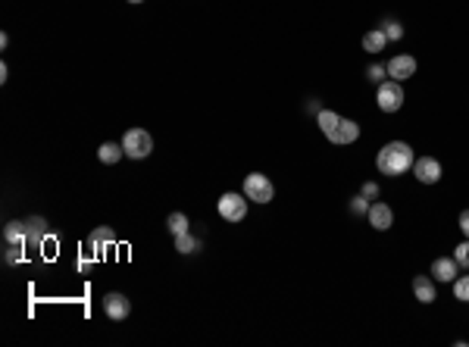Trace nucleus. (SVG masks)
I'll list each match as a JSON object with an SVG mask.
<instances>
[{
  "label": "nucleus",
  "instance_id": "9d476101",
  "mask_svg": "<svg viewBox=\"0 0 469 347\" xmlns=\"http://www.w3.org/2000/svg\"><path fill=\"white\" fill-rule=\"evenodd\" d=\"M113 244H116V232H113V228H109V225H97L88 235V244H85V247H88V254L100 257L107 247H113Z\"/></svg>",
  "mask_w": 469,
  "mask_h": 347
},
{
  "label": "nucleus",
  "instance_id": "aec40b11",
  "mask_svg": "<svg viewBox=\"0 0 469 347\" xmlns=\"http://www.w3.org/2000/svg\"><path fill=\"white\" fill-rule=\"evenodd\" d=\"M44 225H47L44 219H28V223H26V228H28V244H31V247H38V244H41V235L47 232Z\"/></svg>",
  "mask_w": 469,
  "mask_h": 347
},
{
  "label": "nucleus",
  "instance_id": "dca6fc26",
  "mask_svg": "<svg viewBox=\"0 0 469 347\" xmlns=\"http://www.w3.org/2000/svg\"><path fill=\"white\" fill-rule=\"evenodd\" d=\"M4 241H6V244H19V247H26V244H28V228H26V223H6V228H4Z\"/></svg>",
  "mask_w": 469,
  "mask_h": 347
},
{
  "label": "nucleus",
  "instance_id": "5701e85b",
  "mask_svg": "<svg viewBox=\"0 0 469 347\" xmlns=\"http://www.w3.org/2000/svg\"><path fill=\"white\" fill-rule=\"evenodd\" d=\"M347 210L354 213V216H366V213H370V197H363V194L354 197V201L347 203Z\"/></svg>",
  "mask_w": 469,
  "mask_h": 347
},
{
  "label": "nucleus",
  "instance_id": "f257e3e1",
  "mask_svg": "<svg viewBox=\"0 0 469 347\" xmlns=\"http://www.w3.org/2000/svg\"><path fill=\"white\" fill-rule=\"evenodd\" d=\"M413 163H416V154H413V147L406 144V141H388L385 147L379 151L375 156V166H379L382 176H404L406 169H413Z\"/></svg>",
  "mask_w": 469,
  "mask_h": 347
},
{
  "label": "nucleus",
  "instance_id": "cd10ccee",
  "mask_svg": "<svg viewBox=\"0 0 469 347\" xmlns=\"http://www.w3.org/2000/svg\"><path fill=\"white\" fill-rule=\"evenodd\" d=\"M129 4H144V0H129Z\"/></svg>",
  "mask_w": 469,
  "mask_h": 347
},
{
  "label": "nucleus",
  "instance_id": "6ab92c4d",
  "mask_svg": "<svg viewBox=\"0 0 469 347\" xmlns=\"http://www.w3.org/2000/svg\"><path fill=\"white\" fill-rule=\"evenodd\" d=\"M176 250H178V254H198V250H200V238H194L191 232L178 235V238H176Z\"/></svg>",
  "mask_w": 469,
  "mask_h": 347
},
{
  "label": "nucleus",
  "instance_id": "f03ea898",
  "mask_svg": "<svg viewBox=\"0 0 469 347\" xmlns=\"http://www.w3.org/2000/svg\"><path fill=\"white\" fill-rule=\"evenodd\" d=\"M122 151L125 156H131V160H147L153 151V138H151V132H144V129H129L122 135Z\"/></svg>",
  "mask_w": 469,
  "mask_h": 347
},
{
  "label": "nucleus",
  "instance_id": "0eeeda50",
  "mask_svg": "<svg viewBox=\"0 0 469 347\" xmlns=\"http://www.w3.org/2000/svg\"><path fill=\"white\" fill-rule=\"evenodd\" d=\"M388 69V78H394V82H406V78L416 75V60L410 57V53H397V57H391L385 63Z\"/></svg>",
  "mask_w": 469,
  "mask_h": 347
},
{
  "label": "nucleus",
  "instance_id": "4be33fe9",
  "mask_svg": "<svg viewBox=\"0 0 469 347\" xmlns=\"http://www.w3.org/2000/svg\"><path fill=\"white\" fill-rule=\"evenodd\" d=\"M453 260H457L463 269H469V238H463L457 247H453Z\"/></svg>",
  "mask_w": 469,
  "mask_h": 347
},
{
  "label": "nucleus",
  "instance_id": "39448f33",
  "mask_svg": "<svg viewBox=\"0 0 469 347\" xmlns=\"http://www.w3.org/2000/svg\"><path fill=\"white\" fill-rule=\"evenodd\" d=\"M244 194H247V201H254V203H269L272 197H276V188H272L269 176L250 172V176H244Z\"/></svg>",
  "mask_w": 469,
  "mask_h": 347
},
{
  "label": "nucleus",
  "instance_id": "2eb2a0df",
  "mask_svg": "<svg viewBox=\"0 0 469 347\" xmlns=\"http://www.w3.org/2000/svg\"><path fill=\"white\" fill-rule=\"evenodd\" d=\"M338 122H341V116L335 113V110H319V113H316V125H319V132H323L325 138H332V135H335Z\"/></svg>",
  "mask_w": 469,
  "mask_h": 347
},
{
  "label": "nucleus",
  "instance_id": "6e6552de",
  "mask_svg": "<svg viewBox=\"0 0 469 347\" xmlns=\"http://www.w3.org/2000/svg\"><path fill=\"white\" fill-rule=\"evenodd\" d=\"M366 219H370V225L375 228V232H388V228L394 225V210H391L385 201H375V203H370Z\"/></svg>",
  "mask_w": 469,
  "mask_h": 347
},
{
  "label": "nucleus",
  "instance_id": "bb28decb",
  "mask_svg": "<svg viewBox=\"0 0 469 347\" xmlns=\"http://www.w3.org/2000/svg\"><path fill=\"white\" fill-rule=\"evenodd\" d=\"M460 232H463V238H469V210L460 213Z\"/></svg>",
  "mask_w": 469,
  "mask_h": 347
},
{
  "label": "nucleus",
  "instance_id": "7ed1b4c3",
  "mask_svg": "<svg viewBox=\"0 0 469 347\" xmlns=\"http://www.w3.org/2000/svg\"><path fill=\"white\" fill-rule=\"evenodd\" d=\"M244 197H247V194L225 191V194L216 201L219 216H222L225 223H244V216H247V201H244Z\"/></svg>",
  "mask_w": 469,
  "mask_h": 347
},
{
  "label": "nucleus",
  "instance_id": "f3484780",
  "mask_svg": "<svg viewBox=\"0 0 469 347\" xmlns=\"http://www.w3.org/2000/svg\"><path fill=\"white\" fill-rule=\"evenodd\" d=\"M122 144H116V141H104V144L97 147V156H100V163H107V166H113V163H119V156H122Z\"/></svg>",
  "mask_w": 469,
  "mask_h": 347
},
{
  "label": "nucleus",
  "instance_id": "423d86ee",
  "mask_svg": "<svg viewBox=\"0 0 469 347\" xmlns=\"http://www.w3.org/2000/svg\"><path fill=\"white\" fill-rule=\"evenodd\" d=\"M413 176H416L419 185H438L441 181V163L435 160V156H419L416 163H413Z\"/></svg>",
  "mask_w": 469,
  "mask_h": 347
},
{
  "label": "nucleus",
  "instance_id": "4468645a",
  "mask_svg": "<svg viewBox=\"0 0 469 347\" xmlns=\"http://www.w3.org/2000/svg\"><path fill=\"white\" fill-rule=\"evenodd\" d=\"M388 47V38H385V31L382 28H370L363 35V50L366 53H382Z\"/></svg>",
  "mask_w": 469,
  "mask_h": 347
},
{
  "label": "nucleus",
  "instance_id": "ddd939ff",
  "mask_svg": "<svg viewBox=\"0 0 469 347\" xmlns=\"http://www.w3.org/2000/svg\"><path fill=\"white\" fill-rule=\"evenodd\" d=\"M357 138H360V125L354 119H341L338 129H335V135L328 141H332V144H354Z\"/></svg>",
  "mask_w": 469,
  "mask_h": 347
},
{
  "label": "nucleus",
  "instance_id": "1a4fd4ad",
  "mask_svg": "<svg viewBox=\"0 0 469 347\" xmlns=\"http://www.w3.org/2000/svg\"><path fill=\"white\" fill-rule=\"evenodd\" d=\"M104 313L113 322H122L125 316L131 313V304H129V297L122 294V291H109V294L104 297Z\"/></svg>",
  "mask_w": 469,
  "mask_h": 347
},
{
  "label": "nucleus",
  "instance_id": "a878e982",
  "mask_svg": "<svg viewBox=\"0 0 469 347\" xmlns=\"http://www.w3.org/2000/svg\"><path fill=\"white\" fill-rule=\"evenodd\" d=\"M360 194L375 201V197H379V185H375V181H363V185H360Z\"/></svg>",
  "mask_w": 469,
  "mask_h": 347
},
{
  "label": "nucleus",
  "instance_id": "a211bd4d",
  "mask_svg": "<svg viewBox=\"0 0 469 347\" xmlns=\"http://www.w3.org/2000/svg\"><path fill=\"white\" fill-rule=\"evenodd\" d=\"M166 228H169V235H172V238H178V235L191 232V223H188V216H185V213H169Z\"/></svg>",
  "mask_w": 469,
  "mask_h": 347
},
{
  "label": "nucleus",
  "instance_id": "f8f14e48",
  "mask_svg": "<svg viewBox=\"0 0 469 347\" xmlns=\"http://www.w3.org/2000/svg\"><path fill=\"white\" fill-rule=\"evenodd\" d=\"M413 294H416L419 304H435L438 291H435V279H432V275H413Z\"/></svg>",
  "mask_w": 469,
  "mask_h": 347
},
{
  "label": "nucleus",
  "instance_id": "20e7f679",
  "mask_svg": "<svg viewBox=\"0 0 469 347\" xmlns=\"http://www.w3.org/2000/svg\"><path fill=\"white\" fill-rule=\"evenodd\" d=\"M375 100H379L382 113H397L404 107V85L394 82V78H385V82L375 88Z\"/></svg>",
  "mask_w": 469,
  "mask_h": 347
},
{
  "label": "nucleus",
  "instance_id": "412c9836",
  "mask_svg": "<svg viewBox=\"0 0 469 347\" xmlns=\"http://www.w3.org/2000/svg\"><path fill=\"white\" fill-rule=\"evenodd\" d=\"M453 297L460 304H469V275H457L453 279Z\"/></svg>",
  "mask_w": 469,
  "mask_h": 347
},
{
  "label": "nucleus",
  "instance_id": "393cba45",
  "mask_svg": "<svg viewBox=\"0 0 469 347\" xmlns=\"http://www.w3.org/2000/svg\"><path fill=\"white\" fill-rule=\"evenodd\" d=\"M382 31H385L388 41H401V38H404V26H401V22H385V28H382Z\"/></svg>",
  "mask_w": 469,
  "mask_h": 347
},
{
  "label": "nucleus",
  "instance_id": "9b49d317",
  "mask_svg": "<svg viewBox=\"0 0 469 347\" xmlns=\"http://www.w3.org/2000/svg\"><path fill=\"white\" fill-rule=\"evenodd\" d=\"M457 272H460V263L453 257H438L435 263H432V279L435 282H444V285H453V279H457Z\"/></svg>",
  "mask_w": 469,
  "mask_h": 347
},
{
  "label": "nucleus",
  "instance_id": "b1692460",
  "mask_svg": "<svg viewBox=\"0 0 469 347\" xmlns=\"http://www.w3.org/2000/svg\"><path fill=\"white\" fill-rule=\"evenodd\" d=\"M385 75H388V69L382 66V63H372V66L366 69V78H370V82H375V85L385 82Z\"/></svg>",
  "mask_w": 469,
  "mask_h": 347
}]
</instances>
